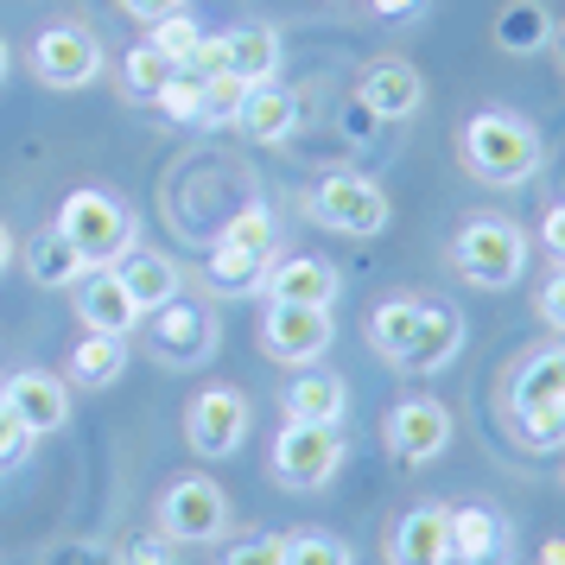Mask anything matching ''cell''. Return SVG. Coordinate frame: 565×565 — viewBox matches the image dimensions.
Listing matches in <instances>:
<instances>
[{
	"label": "cell",
	"mask_w": 565,
	"mask_h": 565,
	"mask_svg": "<svg viewBox=\"0 0 565 565\" xmlns=\"http://www.w3.org/2000/svg\"><path fill=\"white\" fill-rule=\"evenodd\" d=\"M463 311L445 306V299H382V306L369 311V343H375V356L387 369H401V375H438V369H451L463 350Z\"/></svg>",
	"instance_id": "cell-1"
},
{
	"label": "cell",
	"mask_w": 565,
	"mask_h": 565,
	"mask_svg": "<svg viewBox=\"0 0 565 565\" xmlns=\"http://www.w3.org/2000/svg\"><path fill=\"white\" fill-rule=\"evenodd\" d=\"M502 413L527 451H565V337L514 356L502 382Z\"/></svg>",
	"instance_id": "cell-2"
},
{
	"label": "cell",
	"mask_w": 565,
	"mask_h": 565,
	"mask_svg": "<svg viewBox=\"0 0 565 565\" xmlns=\"http://www.w3.org/2000/svg\"><path fill=\"white\" fill-rule=\"evenodd\" d=\"M458 159L463 172L489 191H521L540 172V128L514 108H477L458 128Z\"/></svg>",
	"instance_id": "cell-3"
},
{
	"label": "cell",
	"mask_w": 565,
	"mask_h": 565,
	"mask_svg": "<svg viewBox=\"0 0 565 565\" xmlns=\"http://www.w3.org/2000/svg\"><path fill=\"white\" fill-rule=\"evenodd\" d=\"M451 267H458L463 286L477 292H509L527 274V230L509 223V216H470L458 235H451Z\"/></svg>",
	"instance_id": "cell-4"
},
{
	"label": "cell",
	"mask_w": 565,
	"mask_h": 565,
	"mask_svg": "<svg viewBox=\"0 0 565 565\" xmlns=\"http://www.w3.org/2000/svg\"><path fill=\"white\" fill-rule=\"evenodd\" d=\"M71 248H77L89 267H108V260H121L140 242V223H134V210L115 198V191H96V184H83L71 191L64 204H57V223H52Z\"/></svg>",
	"instance_id": "cell-5"
},
{
	"label": "cell",
	"mask_w": 565,
	"mask_h": 565,
	"mask_svg": "<svg viewBox=\"0 0 565 565\" xmlns=\"http://www.w3.org/2000/svg\"><path fill=\"white\" fill-rule=\"evenodd\" d=\"M306 216L331 235H382L394 223V204L362 172H324V179L306 184Z\"/></svg>",
	"instance_id": "cell-6"
},
{
	"label": "cell",
	"mask_w": 565,
	"mask_h": 565,
	"mask_svg": "<svg viewBox=\"0 0 565 565\" xmlns=\"http://www.w3.org/2000/svg\"><path fill=\"white\" fill-rule=\"evenodd\" d=\"M159 534L172 546H210V540L230 534V495L210 477H179V483L159 495Z\"/></svg>",
	"instance_id": "cell-7"
},
{
	"label": "cell",
	"mask_w": 565,
	"mask_h": 565,
	"mask_svg": "<svg viewBox=\"0 0 565 565\" xmlns=\"http://www.w3.org/2000/svg\"><path fill=\"white\" fill-rule=\"evenodd\" d=\"M248 426H255V407L242 387H204L184 407V445L198 458H235L248 445Z\"/></svg>",
	"instance_id": "cell-8"
},
{
	"label": "cell",
	"mask_w": 565,
	"mask_h": 565,
	"mask_svg": "<svg viewBox=\"0 0 565 565\" xmlns=\"http://www.w3.org/2000/svg\"><path fill=\"white\" fill-rule=\"evenodd\" d=\"M343 470V433L337 426H306L286 419L274 438V483L280 489H324Z\"/></svg>",
	"instance_id": "cell-9"
},
{
	"label": "cell",
	"mask_w": 565,
	"mask_h": 565,
	"mask_svg": "<svg viewBox=\"0 0 565 565\" xmlns=\"http://www.w3.org/2000/svg\"><path fill=\"white\" fill-rule=\"evenodd\" d=\"M153 318V331H147V343H153V356L166 362V369H198V362L216 356V311L198 306V299H172V306L147 311Z\"/></svg>",
	"instance_id": "cell-10"
},
{
	"label": "cell",
	"mask_w": 565,
	"mask_h": 565,
	"mask_svg": "<svg viewBox=\"0 0 565 565\" xmlns=\"http://www.w3.org/2000/svg\"><path fill=\"white\" fill-rule=\"evenodd\" d=\"M382 438L401 470H419V463L445 458V445H451V407L433 401V394H407L401 407H387Z\"/></svg>",
	"instance_id": "cell-11"
},
{
	"label": "cell",
	"mask_w": 565,
	"mask_h": 565,
	"mask_svg": "<svg viewBox=\"0 0 565 565\" xmlns=\"http://www.w3.org/2000/svg\"><path fill=\"white\" fill-rule=\"evenodd\" d=\"M331 343H337V324L324 306H267L260 311V350H267V362L311 369Z\"/></svg>",
	"instance_id": "cell-12"
},
{
	"label": "cell",
	"mask_w": 565,
	"mask_h": 565,
	"mask_svg": "<svg viewBox=\"0 0 565 565\" xmlns=\"http://www.w3.org/2000/svg\"><path fill=\"white\" fill-rule=\"evenodd\" d=\"M32 71L45 89H89L103 77V45L89 26H45L32 39Z\"/></svg>",
	"instance_id": "cell-13"
},
{
	"label": "cell",
	"mask_w": 565,
	"mask_h": 565,
	"mask_svg": "<svg viewBox=\"0 0 565 565\" xmlns=\"http://www.w3.org/2000/svg\"><path fill=\"white\" fill-rule=\"evenodd\" d=\"M71 306H77L83 331L121 337V343H128V337L140 331V318H147V311L128 299V286H121V274H115V267H83V280L71 286Z\"/></svg>",
	"instance_id": "cell-14"
},
{
	"label": "cell",
	"mask_w": 565,
	"mask_h": 565,
	"mask_svg": "<svg viewBox=\"0 0 565 565\" xmlns=\"http://www.w3.org/2000/svg\"><path fill=\"white\" fill-rule=\"evenodd\" d=\"M451 565H514V527L495 502L451 509Z\"/></svg>",
	"instance_id": "cell-15"
},
{
	"label": "cell",
	"mask_w": 565,
	"mask_h": 565,
	"mask_svg": "<svg viewBox=\"0 0 565 565\" xmlns=\"http://www.w3.org/2000/svg\"><path fill=\"white\" fill-rule=\"evenodd\" d=\"M0 407L39 438V433H57V426L71 419V387L57 382L52 369H20V375L0 382Z\"/></svg>",
	"instance_id": "cell-16"
},
{
	"label": "cell",
	"mask_w": 565,
	"mask_h": 565,
	"mask_svg": "<svg viewBox=\"0 0 565 565\" xmlns=\"http://www.w3.org/2000/svg\"><path fill=\"white\" fill-rule=\"evenodd\" d=\"M356 103L375 115V121H413L426 108V77L413 71L407 57H382L356 77Z\"/></svg>",
	"instance_id": "cell-17"
},
{
	"label": "cell",
	"mask_w": 565,
	"mask_h": 565,
	"mask_svg": "<svg viewBox=\"0 0 565 565\" xmlns=\"http://www.w3.org/2000/svg\"><path fill=\"white\" fill-rule=\"evenodd\" d=\"M387 565H451V509L413 502L387 534Z\"/></svg>",
	"instance_id": "cell-18"
},
{
	"label": "cell",
	"mask_w": 565,
	"mask_h": 565,
	"mask_svg": "<svg viewBox=\"0 0 565 565\" xmlns=\"http://www.w3.org/2000/svg\"><path fill=\"white\" fill-rule=\"evenodd\" d=\"M343 292V274H337L324 255H292V260H274L267 280H260V299L267 306H337Z\"/></svg>",
	"instance_id": "cell-19"
},
{
	"label": "cell",
	"mask_w": 565,
	"mask_h": 565,
	"mask_svg": "<svg viewBox=\"0 0 565 565\" xmlns=\"http://www.w3.org/2000/svg\"><path fill=\"white\" fill-rule=\"evenodd\" d=\"M299 121H306V108H299V96H292L280 77L255 83V89L242 96V108H235V128L248 134L255 147H280V140H292Z\"/></svg>",
	"instance_id": "cell-20"
},
{
	"label": "cell",
	"mask_w": 565,
	"mask_h": 565,
	"mask_svg": "<svg viewBox=\"0 0 565 565\" xmlns=\"http://www.w3.org/2000/svg\"><path fill=\"white\" fill-rule=\"evenodd\" d=\"M108 267L121 274V286H128V299H134L140 311H159V306H172V299L184 292V274H179V260H172V255H159V248H140V242H134V248H128L121 260H108Z\"/></svg>",
	"instance_id": "cell-21"
},
{
	"label": "cell",
	"mask_w": 565,
	"mask_h": 565,
	"mask_svg": "<svg viewBox=\"0 0 565 565\" xmlns=\"http://www.w3.org/2000/svg\"><path fill=\"white\" fill-rule=\"evenodd\" d=\"M280 407H286V419H306V426H343L350 387H343V375H331V369H299V375L286 382Z\"/></svg>",
	"instance_id": "cell-22"
},
{
	"label": "cell",
	"mask_w": 565,
	"mask_h": 565,
	"mask_svg": "<svg viewBox=\"0 0 565 565\" xmlns=\"http://www.w3.org/2000/svg\"><path fill=\"white\" fill-rule=\"evenodd\" d=\"M553 32H559L553 7H540V0H509V7H495L489 39H495V52H509V57H534V52L553 45Z\"/></svg>",
	"instance_id": "cell-23"
},
{
	"label": "cell",
	"mask_w": 565,
	"mask_h": 565,
	"mask_svg": "<svg viewBox=\"0 0 565 565\" xmlns=\"http://www.w3.org/2000/svg\"><path fill=\"white\" fill-rule=\"evenodd\" d=\"M223 52H230V77L235 83H274L280 77V32L260 26V20H248V26L223 32Z\"/></svg>",
	"instance_id": "cell-24"
},
{
	"label": "cell",
	"mask_w": 565,
	"mask_h": 565,
	"mask_svg": "<svg viewBox=\"0 0 565 565\" xmlns=\"http://www.w3.org/2000/svg\"><path fill=\"white\" fill-rule=\"evenodd\" d=\"M267 267H274V255H248V248H230V242H210L204 280L223 299H255L260 280H267Z\"/></svg>",
	"instance_id": "cell-25"
},
{
	"label": "cell",
	"mask_w": 565,
	"mask_h": 565,
	"mask_svg": "<svg viewBox=\"0 0 565 565\" xmlns=\"http://www.w3.org/2000/svg\"><path fill=\"white\" fill-rule=\"evenodd\" d=\"M83 267H89V260H83L57 230H39V235L26 242V274H32L39 286H52V292H71V286L83 280Z\"/></svg>",
	"instance_id": "cell-26"
},
{
	"label": "cell",
	"mask_w": 565,
	"mask_h": 565,
	"mask_svg": "<svg viewBox=\"0 0 565 565\" xmlns=\"http://www.w3.org/2000/svg\"><path fill=\"white\" fill-rule=\"evenodd\" d=\"M121 369H128V343L121 337H83L77 350H71V382L83 387H108V382H121Z\"/></svg>",
	"instance_id": "cell-27"
},
{
	"label": "cell",
	"mask_w": 565,
	"mask_h": 565,
	"mask_svg": "<svg viewBox=\"0 0 565 565\" xmlns=\"http://www.w3.org/2000/svg\"><path fill=\"white\" fill-rule=\"evenodd\" d=\"M153 108L166 121H179V128H204V77H191V71H172V77L159 83Z\"/></svg>",
	"instance_id": "cell-28"
},
{
	"label": "cell",
	"mask_w": 565,
	"mask_h": 565,
	"mask_svg": "<svg viewBox=\"0 0 565 565\" xmlns=\"http://www.w3.org/2000/svg\"><path fill=\"white\" fill-rule=\"evenodd\" d=\"M147 45H153L172 71H184L191 57H198V45H204V26L191 20V13H172V20H159V26H147Z\"/></svg>",
	"instance_id": "cell-29"
},
{
	"label": "cell",
	"mask_w": 565,
	"mask_h": 565,
	"mask_svg": "<svg viewBox=\"0 0 565 565\" xmlns=\"http://www.w3.org/2000/svg\"><path fill=\"white\" fill-rule=\"evenodd\" d=\"M216 242H230V248H248V255H274V210L267 204H242L223 223V235Z\"/></svg>",
	"instance_id": "cell-30"
},
{
	"label": "cell",
	"mask_w": 565,
	"mask_h": 565,
	"mask_svg": "<svg viewBox=\"0 0 565 565\" xmlns=\"http://www.w3.org/2000/svg\"><path fill=\"white\" fill-rule=\"evenodd\" d=\"M166 77H172V64H166V57H159L153 45H147V39H140L134 52H121V83H128V96L153 103V96H159V83H166Z\"/></svg>",
	"instance_id": "cell-31"
},
{
	"label": "cell",
	"mask_w": 565,
	"mask_h": 565,
	"mask_svg": "<svg viewBox=\"0 0 565 565\" xmlns=\"http://www.w3.org/2000/svg\"><path fill=\"white\" fill-rule=\"evenodd\" d=\"M286 565H356V553H350L337 534H318V527H306V534L286 540Z\"/></svg>",
	"instance_id": "cell-32"
},
{
	"label": "cell",
	"mask_w": 565,
	"mask_h": 565,
	"mask_svg": "<svg viewBox=\"0 0 565 565\" xmlns=\"http://www.w3.org/2000/svg\"><path fill=\"white\" fill-rule=\"evenodd\" d=\"M248 96V83L235 77H204V128H235V108Z\"/></svg>",
	"instance_id": "cell-33"
},
{
	"label": "cell",
	"mask_w": 565,
	"mask_h": 565,
	"mask_svg": "<svg viewBox=\"0 0 565 565\" xmlns=\"http://www.w3.org/2000/svg\"><path fill=\"white\" fill-rule=\"evenodd\" d=\"M223 565H286V534H255V540H235Z\"/></svg>",
	"instance_id": "cell-34"
},
{
	"label": "cell",
	"mask_w": 565,
	"mask_h": 565,
	"mask_svg": "<svg viewBox=\"0 0 565 565\" xmlns=\"http://www.w3.org/2000/svg\"><path fill=\"white\" fill-rule=\"evenodd\" d=\"M534 306H540V318H546V324H553V331L565 337V267H553V274L540 280Z\"/></svg>",
	"instance_id": "cell-35"
},
{
	"label": "cell",
	"mask_w": 565,
	"mask_h": 565,
	"mask_svg": "<svg viewBox=\"0 0 565 565\" xmlns=\"http://www.w3.org/2000/svg\"><path fill=\"white\" fill-rule=\"evenodd\" d=\"M121 565H172V540L166 534H140L121 546Z\"/></svg>",
	"instance_id": "cell-36"
},
{
	"label": "cell",
	"mask_w": 565,
	"mask_h": 565,
	"mask_svg": "<svg viewBox=\"0 0 565 565\" xmlns=\"http://www.w3.org/2000/svg\"><path fill=\"white\" fill-rule=\"evenodd\" d=\"M540 248L565 267V198L559 204H546V216H540Z\"/></svg>",
	"instance_id": "cell-37"
},
{
	"label": "cell",
	"mask_w": 565,
	"mask_h": 565,
	"mask_svg": "<svg viewBox=\"0 0 565 565\" xmlns=\"http://www.w3.org/2000/svg\"><path fill=\"white\" fill-rule=\"evenodd\" d=\"M121 13H128V20H140V26H159V20L184 13V0H121Z\"/></svg>",
	"instance_id": "cell-38"
},
{
	"label": "cell",
	"mask_w": 565,
	"mask_h": 565,
	"mask_svg": "<svg viewBox=\"0 0 565 565\" xmlns=\"http://www.w3.org/2000/svg\"><path fill=\"white\" fill-rule=\"evenodd\" d=\"M26 426H20V419H13V413H7V407H0V463H13V458H20V451H26Z\"/></svg>",
	"instance_id": "cell-39"
},
{
	"label": "cell",
	"mask_w": 565,
	"mask_h": 565,
	"mask_svg": "<svg viewBox=\"0 0 565 565\" xmlns=\"http://www.w3.org/2000/svg\"><path fill=\"white\" fill-rule=\"evenodd\" d=\"M375 128H382V121H375V115H369L362 103H350V108H343V134H350V140H369Z\"/></svg>",
	"instance_id": "cell-40"
},
{
	"label": "cell",
	"mask_w": 565,
	"mask_h": 565,
	"mask_svg": "<svg viewBox=\"0 0 565 565\" xmlns=\"http://www.w3.org/2000/svg\"><path fill=\"white\" fill-rule=\"evenodd\" d=\"M96 559H103L96 546H57L52 553V565H96Z\"/></svg>",
	"instance_id": "cell-41"
},
{
	"label": "cell",
	"mask_w": 565,
	"mask_h": 565,
	"mask_svg": "<svg viewBox=\"0 0 565 565\" xmlns=\"http://www.w3.org/2000/svg\"><path fill=\"white\" fill-rule=\"evenodd\" d=\"M375 13L382 20H407V13H419V0H375Z\"/></svg>",
	"instance_id": "cell-42"
},
{
	"label": "cell",
	"mask_w": 565,
	"mask_h": 565,
	"mask_svg": "<svg viewBox=\"0 0 565 565\" xmlns=\"http://www.w3.org/2000/svg\"><path fill=\"white\" fill-rule=\"evenodd\" d=\"M540 565H565V534H553L546 546H540Z\"/></svg>",
	"instance_id": "cell-43"
},
{
	"label": "cell",
	"mask_w": 565,
	"mask_h": 565,
	"mask_svg": "<svg viewBox=\"0 0 565 565\" xmlns=\"http://www.w3.org/2000/svg\"><path fill=\"white\" fill-rule=\"evenodd\" d=\"M7 267H13V230L0 223V274H7Z\"/></svg>",
	"instance_id": "cell-44"
},
{
	"label": "cell",
	"mask_w": 565,
	"mask_h": 565,
	"mask_svg": "<svg viewBox=\"0 0 565 565\" xmlns=\"http://www.w3.org/2000/svg\"><path fill=\"white\" fill-rule=\"evenodd\" d=\"M553 45H559V64H565V26H559V32H553Z\"/></svg>",
	"instance_id": "cell-45"
},
{
	"label": "cell",
	"mask_w": 565,
	"mask_h": 565,
	"mask_svg": "<svg viewBox=\"0 0 565 565\" xmlns=\"http://www.w3.org/2000/svg\"><path fill=\"white\" fill-rule=\"evenodd\" d=\"M0 83H7V39H0Z\"/></svg>",
	"instance_id": "cell-46"
}]
</instances>
